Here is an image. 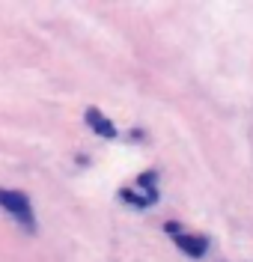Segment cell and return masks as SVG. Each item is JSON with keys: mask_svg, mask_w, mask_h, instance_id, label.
I'll use <instances>...</instances> for the list:
<instances>
[{"mask_svg": "<svg viewBox=\"0 0 253 262\" xmlns=\"http://www.w3.org/2000/svg\"><path fill=\"white\" fill-rule=\"evenodd\" d=\"M176 247H179L185 256L200 259L202 253H205V247H209V238H205V235H185V232H179V235H176Z\"/></svg>", "mask_w": 253, "mask_h": 262, "instance_id": "obj_2", "label": "cell"}, {"mask_svg": "<svg viewBox=\"0 0 253 262\" xmlns=\"http://www.w3.org/2000/svg\"><path fill=\"white\" fill-rule=\"evenodd\" d=\"M0 206L6 212H12L21 221V227L27 229H36V217H33V209H30V200L21 194V191H9V188H0Z\"/></svg>", "mask_w": 253, "mask_h": 262, "instance_id": "obj_1", "label": "cell"}, {"mask_svg": "<svg viewBox=\"0 0 253 262\" xmlns=\"http://www.w3.org/2000/svg\"><path fill=\"white\" fill-rule=\"evenodd\" d=\"M86 125L96 131V134H101V137H117V125L101 114L99 107H89L86 111Z\"/></svg>", "mask_w": 253, "mask_h": 262, "instance_id": "obj_3", "label": "cell"}, {"mask_svg": "<svg viewBox=\"0 0 253 262\" xmlns=\"http://www.w3.org/2000/svg\"><path fill=\"white\" fill-rule=\"evenodd\" d=\"M164 229H167L170 235H179V232H182V229H179V224H173V221H170V224H164Z\"/></svg>", "mask_w": 253, "mask_h": 262, "instance_id": "obj_4", "label": "cell"}]
</instances>
